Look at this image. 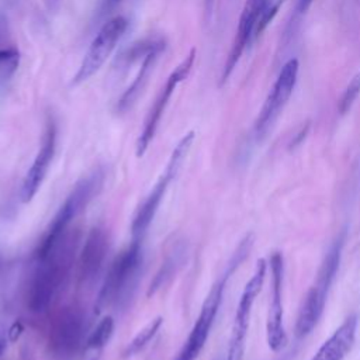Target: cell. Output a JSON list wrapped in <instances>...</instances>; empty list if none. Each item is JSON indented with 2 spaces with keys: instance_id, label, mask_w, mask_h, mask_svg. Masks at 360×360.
Returning <instances> with one entry per match:
<instances>
[{
  "instance_id": "2",
  "label": "cell",
  "mask_w": 360,
  "mask_h": 360,
  "mask_svg": "<svg viewBox=\"0 0 360 360\" xmlns=\"http://www.w3.org/2000/svg\"><path fill=\"white\" fill-rule=\"evenodd\" d=\"M252 243H253V236L246 235L243 238V240L239 243V246L236 248L235 253L232 255L231 260L226 264L225 271L212 284L210 292L207 294V297L201 305L200 314L190 330V335H188L187 340L184 342V345L181 346V349L177 353L174 360H195L200 356L201 350L204 349V346L207 343V339L210 336V332H211V328L217 318V314L219 311L226 283L231 278V276L235 273V270L240 266V263L249 255Z\"/></svg>"
},
{
  "instance_id": "9",
  "label": "cell",
  "mask_w": 360,
  "mask_h": 360,
  "mask_svg": "<svg viewBox=\"0 0 360 360\" xmlns=\"http://www.w3.org/2000/svg\"><path fill=\"white\" fill-rule=\"evenodd\" d=\"M127 28L128 20L124 15H115L98 30V32L90 42L77 72L72 77V86L82 84L100 70V68L105 63V60L115 49Z\"/></svg>"
},
{
  "instance_id": "10",
  "label": "cell",
  "mask_w": 360,
  "mask_h": 360,
  "mask_svg": "<svg viewBox=\"0 0 360 360\" xmlns=\"http://www.w3.org/2000/svg\"><path fill=\"white\" fill-rule=\"evenodd\" d=\"M194 60H195V49L193 48L190 51V53L169 75V77L166 79V82L162 86L160 91L158 93L153 104L150 105V108H149V111L146 114L142 131H141V134H139V136L136 139V156L138 158L143 156L146 149L149 148L152 139L155 138V134L158 131L159 122L162 120V115H163L167 104H169V100H170L172 94L174 93L177 86L184 79H187V76L190 75V72L193 69Z\"/></svg>"
},
{
  "instance_id": "18",
  "label": "cell",
  "mask_w": 360,
  "mask_h": 360,
  "mask_svg": "<svg viewBox=\"0 0 360 360\" xmlns=\"http://www.w3.org/2000/svg\"><path fill=\"white\" fill-rule=\"evenodd\" d=\"M160 325H162V318L158 316L153 321H150L142 330H139L136 336L122 350V359H129L138 354L141 350H143L149 345V342L155 338Z\"/></svg>"
},
{
  "instance_id": "22",
  "label": "cell",
  "mask_w": 360,
  "mask_h": 360,
  "mask_svg": "<svg viewBox=\"0 0 360 360\" xmlns=\"http://www.w3.org/2000/svg\"><path fill=\"white\" fill-rule=\"evenodd\" d=\"M8 340H11L10 339V328H7L6 323L0 321V360H3Z\"/></svg>"
},
{
  "instance_id": "17",
  "label": "cell",
  "mask_w": 360,
  "mask_h": 360,
  "mask_svg": "<svg viewBox=\"0 0 360 360\" xmlns=\"http://www.w3.org/2000/svg\"><path fill=\"white\" fill-rule=\"evenodd\" d=\"M165 46H166L165 41L159 38L158 42L153 45V48L143 56V60H142V65H141V69H139L136 77L134 79L131 86L124 91V94L121 96V98L117 103L115 110H117L118 114H124L125 111H128L134 105L135 100L138 98V96L143 90V87L148 82L149 73L152 72L159 55L165 51Z\"/></svg>"
},
{
  "instance_id": "13",
  "label": "cell",
  "mask_w": 360,
  "mask_h": 360,
  "mask_svg": "<svg viewBox=\"0 0 360 360\" xmlns=\"http://www.w3.org/2000/svg\"><path fill=\"white\" fill-rule=\"evenodd\" d=\"M55 149H56V124L52 117H48L45 121L39 149L21 184L20 198L24 204L30 202L34 198V195L38 193L39 187L42 186L46 177V173L49 170L51 162L53 159Z\"/></svg>"
},
{
  "instance_id": "23",
  "label": "cell",
  "mask_w": 360,
  "mask_h": 360,
  "mask_svg": "<svg viewBox=\"0 0 360 360\" xmlns=\"http://www.w3.org/2000/svg\"><path fill=\"white\" fill-rule=\"evenodd\" d=\"M101 353H103V349L84 346L83 350H82V354H80V359H79V360H100V359H101Z\"/></svg>"
},
{
  "instance_id": "8",
  "label": "cell",
  "mask_w": 360,
  "mask_h": 360,
  "mask_svg": "<svg viewBox=\"0 0 360 360\" xmlns=\"http://www.w3.org/2000/svg\"><path fill=\"white\" fill-rule=\"evenodd\" d=\"M266 270H267V263L264 259H259L255 266V271L248 280V283L243 287V291L240 294L235 318H233V325H232V332H231V339H229V346L226 352V360H242L243 353H245V343H246V336H248V329L250 323V315H252V308L253 304L260 294L264 278H266Z\"/></svg>"
},
{
  "instance_id": "27",
  "label": "cell",
  "mask_w": 360,
  "mask_h": 360,
  "mask_svg": "<svg viewBox=\"0 0 360 360\" xmlns=\"http://www.w3.org/2000/svg\"><path fill=\"white\" fill-rule=\"evenodd\" d=\"M0 266H1V256H0Z\"/></svg>"
},
{
  "instance_id": "14",
  "label": "cell",
  "mask_w": 360,
  "mask_h": 360,
  "mask_svg": "<svg viewBox=\"0 0 360 360\" xmlns=\"http://www.w3.org/2000/svg\"><path fill=\"white\" fill-rule=\"evenodd\" d=\"M110 250V238L103 226L87 233L77 259V280L83 287L91 285L100 276Z\"/></svg>"
},
{
  "instance_id": "20",
  "label": "cell",
  "mask_w": 360,
  "mask_h": 360,
  "mask_svg": "<svg viewBox=\"0 0 360 360\" xmlns=\"http://www.w3.org/2000/svg\"><path fill=\"white\" fill-rule=\"evenodd\" d=\"M112 332H114V319L111 316H104L87 336L84 346L104 349L110 338L112 336Z\"/></svg>"
},
{
  "instance_id": "6",
  "label": "cell",
  "mask_w": 360,
  "mask_h": 360,
  "mask_svg": "<svg viewBox=\"0 0 360 360\" xmlns=\"http://www.w3.org/2000/svg\"><path fill=\"white\" fill-rule=\"evenodd\" d=\"M87 315L79 304L62 307L52 318L46 350L52 360H73L86 345Z\"/></svg>"
},
{
  "instance_id": "15",
  "label": "cell",
  "mask_w": 360,
  "mask_h": 360,
  "mask_svg": "<svg viewBox=\"0 0 360 360\" xmlns=\"http://www.w3.org/2000/svg\"><path fill=\"white\" fill-rule=\"evenodd\" d=\"M359 319L356 314L349 315L342 325L326 339L309 360H343L356 342Z\"/></svg>"
},
{
  "instance_id": "5",
  "label": "cell",
  "mask_w": 360,
  "mask_h": 360,
  "mask_svg": "<svg viewBox=\"0 0 360 360\" xmlns=\"http://www.w3.org/2000/svg\"><path fill=\"white\" fill-rule=\"evenodd\" d=\"M105 180V170L100 166L82 177L68 194L63 204L59 207L41 242L38 243L34 256L42 255L70 229V224L86 210L90 201L101 191Z\"/></svg>"
},
{
  "instance_id": "24",
  "label": "cell",
  "mask_w": 360,
  "mask_h": 360,
  "mask_svg": "<svg viewBox=\"0 0 360 360\" xmlns=\"http://www.w3.org/2000/svg\"><path fill=\"white\" fill-rule=\"evenodd\" d=\"M308 131H309V122H305V125H304V127L298 131V134L292 138V141H291V143H290V148H295V146H298V145L305 139V136H307Z\"/></svg>"
},
{
  "instance_id": "4",
  "label": "cell",
  "mask_w": 360,
  "mask_h": 360,
  "mask_svg": "<svg viewBox=\"0 0 360 360\" xmlns=\"http://www.w3.org/2000/svg\"><path fill=\"white\" fill-rule=\"evenodd\" d=\"M345 242H346V229H342L339 235L335 238V240L332 242L330 248L328 249L319 266V270L316 273V278L309 287L308 292L305 294L300 305L297 322H295L297 338H305L307 335H309L316 326V323L319 322L325 309L330 285L336 277V273L340 264Z\"/></svg>"
},
{
  "instance_id": "16",
  "label": "cell",
  "mask_w": 360,
  "mask_h": 360,
  "mask_svg": "<svg viewBox=\"0 0 360 360\" xmlns=\"http://www.w3.org/2000/svg\"><path fill=\"white\" fill-rule=\"evenodd\" d=\"M186 256H187V245L184 243V240L174 238L172 242H169L162 264L159 266V270L156 271L148 288V292H146L148 297L156 294L159 290L170 284V281L176 277L177 271L183 266Z\"/></svg>"
},
{
  "instance_id": "1",
  "label": "cell",
  "mask_w": 360,
  "mask_h": 360,
  "mask_svg": "<svg viewBox=\"0 0 360 360\" xmlns=\"http://www.w3.org/2000/svg\"><path fill=\"white\" fill-rule=\"evenodd\" d=\"M80 240L79 229H69L49 250L34 256V264L24 287L27 308L39 314L46 311L69 281Z\"/></svg>"
},
{
  "instance_id": "21",
  "label": "cell",
  "mask_w": 360,
  "mask_h": 360,
  "mask_svg": "<svg viewBox=\"0 0 360 360\" xmlns=\"http://www.w3.org/2000/svg\"><path fill=\"white\" fill-rule=\"evenodd\" d=\"M359 94H360V72L352 77L347 87L345 89V91L340 97V101H339V107H338L339 112L346 114L352 108V105L356 101Z\"/></svg>"
},
{
  "instance_id": "26",
  "label": "cell",
  "mask_w": 360,
  "mask_h": 360,
  "mask_svg": "<svg viewBox=\"0 0 360 360\" xmlns=\"http://www.w3.org/2000/svg\"><path fill=\"white\" fill-rule=\"evenodd\" d=\"M121 0H103V13H107L112 7H115Z\"/></svg>"
},
{
  "instance_id": "7",
  "label": "cell",
  "mask_w": 360,
  "mask_h": 360,
  "mask_svg": "<svg viewBox=\"0 0 360 360\" xmlns=\"http://www.w3.org/2000/svg\"><path fill=\"white\" fill-rule=\"evenodd\" d=\"M194 136H195L194 131H190L179 141V143L176 145V148L173 149V152L170 155V159L166 165L165 172L160 174V177L158 179L153 188L149 191V194L146 195L143 202L136 210V214H135L132 225H131L132 239H143V235L146 233L148 228L150 226L170 181L180 172V167L193 145Z\"/></svg>"
},
{
  "instance_id": "25",
  "label": "cell",
  "mask_w": 360,
  "mask_h": 360,
  "mask_svg": "<svg viewBox=\"0 0 360 360\" xmlns=\"http://www.w3.org/2000/svg\"><path fill=\"white\" fill-rule=\"evenodd\" d=\"M312 1L314 0H297V3H295V15H302L309 8Z\"/></svg>"
},
{
  "instance_id": "12",
  "label": "cell",
  "mask_w": 360,
  "mask_h": 360,
  "mask_svg": "<svg viewBox=\"0 0 360 360\" xmlns=\"http://www.w3.org/2000/svg\"><path fill=\"white\" fill-rule=\"evenodd\" d=\"M271 273V302L269 305L266 321V340L271 352L278 353L288 345V336L284 328V308H283V278H284V259L280 252L270 256Z\"/></svg>"
},
{
  "instance_id": "11",
  "label": "cell",
  "mask_w": 360,
  "mask_h": 360,
  "mask_svg": "<svg viewBox=\"0 0 360 360\" xmlns=\"http://www.w3.org/2000/svg\"><path fill=\"white\" fill-rule=\"evenodd\" d=\"M298 68H300V63L295 58L288 59L283 65L277 76V80L271 91L266 97V101L256 118V122L253 127V135L257 141L266 136V134L270 131L274 121L277 120V117L288 103L297 83Z\"/></svg>"
},
{
  "instance_id": "19",
  "label": "cell",
  "mask_w": 360,
  "mask_h": 360,
  "mask_svg": "<svg viewBox=\"0 0 360 360\" xmlns=\"http://www.w3.org/2000/svg\"><path fill=\"white\" fill-rule=\"evenodd\" d=\"M20 66V52L14 46L0 49V89H4Z\"/></svg>"
},
{
  "instance_id": "3",
  "label": "cell",
  "mask_w": 360,
  "mask_h": 360,
  "mask_svg": "<svg viewBox=\"0 0 360 360\" xmlns=\"http://www.w3.org/2000/svg\"><path fill=\"white\" fill-rule=\"evenodd\" d=\"M142 263V239H132V242L115 256L107 271L97 297L98 311L107 307L124 308L128 305L136 290Z\"/></svg>"
}]
</instances>
